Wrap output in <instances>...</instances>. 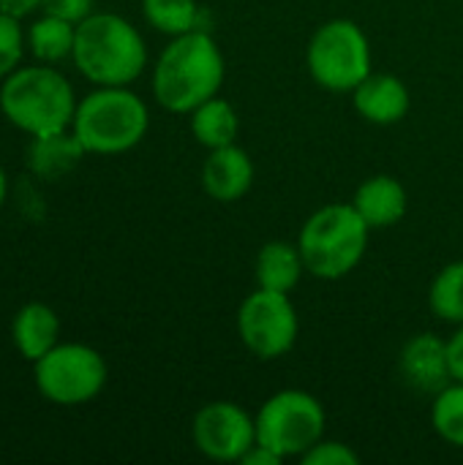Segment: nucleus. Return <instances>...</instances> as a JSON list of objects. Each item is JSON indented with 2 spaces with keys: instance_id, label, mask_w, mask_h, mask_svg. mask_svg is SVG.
Here are the masks:
<instances>
[{
  "instance_id": "f8f14e48",
  "label": "nucleus",
  "mask_w": 463,
  "mask_h": 465,
  "mask_svg": "<svg viewBox=\"0 0 463 465\" xmlns=\"http://www.w3.org/2000/svg\"><path fill=\"white\" fill-rule=\"evenodd\" d=\"M254 183V163L237 144L210 150L202 166V185L218 202H235L248 193Z\"/></svg>"
},
{
  "instance_id": "dca6fc26",
  "label": "nucleus",
  "mask_w": 463,
  "mask_h": 465,
  "mask_svg": "<svg viewBox=\"0 0 463 465\" xmlns=\"http://www.w3.org/2000/svg\"><path fill=\"white\" fill-rule=\"evenodd\" d=\"M82 155H85V147L68 128V131L49 134V136H33L27 147V166L33 174L44 180H55L71 172L82 161Z\"/></svg>"
},
{
  "instance_id": "9d476101",
  "label": "nucleus",
  "mask_w": 463,
  "mask_h": 465,
  "mask_svg": "<svg viewBox=\"0 0 463 465\" xmlns=\"http://www.w3.org/2000/svg\"><path fill=\"white\" fill-rule=\"evenodd\" d=\"M196 450L218 463L240 460L257 444V420L229 401H216L199 409L191 425Z\"/></svg>"
},
{
  "instance_id": "b1692460",
  "label": "nucleus",
  "mask_w": 463,
  "mask_h": 465,
  "mask_svg": "<svg viewBox=\"0 0 463 465\" xmlns=\"http://www.w3.org/2000/svg\"><path fill=\"white\" fill-rule=\"evenodd\" d=\"M360 458L341 441H317L306 455L303 465H357Z\"/></svg>"
},
{
  "instance_id": "aec40b11",
  "label": "nucleus",
  "mask_w": 463,
  "mask_h": 465,
  "mask_svg": "<svg viewBox=\"0 0 463 465\" xmlns=\"http://www.w3.org/2000/svg\"><path fill=\"white\" fill-rule=\"evenodd\" d=\"M142 14L164 35H183L196 30L199 5L196 0H142Z\"/></svg>"
},
{
  "instance_id": "bb28decb",
  "label": "nucleus",
  "mask_w": 463,
  "mask_h": 465,
  "mask_svg": "<svg viewBox=\"0 0 463 465\" xmlns=\"http://www.w3.org/2000/svg\"><path fill=\"white\" fill-rule=\"evenodd\" d=\"M284 460L281 455H276L273 450H267V447H262V444H254L243 458H240V463L246 465H278Z\"/></svg>"
},
{
  "instance_id": "1a4fd4ad",
  "label": "nucleus",
  "mask_w": 463,
  "mask_h": 465,
  "mask_svg": "<svg viewBox=\"0 0 463 465\" xmlns=\"http://www.w3.org/2000/svg\"><path fill=\"white\" fill-rule=\"evenodd\" d=\"M297 313L287 294L257 289L237 311V332L251 354L259 360L284 357L297 341Z\"/></svg>"
},
{
  "instance_id": "7ed1b4c3",
  "label": "nucleus",
  "mask_w": 463,
  "mask_h": 465,
  "mask_svg": "<svg viewBox=\"0 0 463 465\" xmlns=\"http://www.w3.org/2000/svg\"><path fill=\"white\" fill-rule=\"evenodd\" d=\"M76 104L71 82L49 63L19 65L0 82L3 117L30 139L68 131Z\"/></svg>"
},
{
  "instance_id": "393cba45",
  "label": "nucleus",
  "mask_w": 463,
  "mask_h": 465,
  "mask_svg": "<svg viewBox=\"0 0 463 465\" xmlns=\"http://www.w3.org/2000/svg\"><path fill=\"white\" fill-rule=\"evenodd\" d=\"M41 11L63 16L68 22H82L93 14V0H41Z\"/></svg>"
},
{
  "instance_id": "20e7f679",
  "label": "nucleus",
  "mask_w": 463,
  "mask_h": 465,
  "mask_svg": "<svg viewBox=\"0 0 463 465\" xmlns=\"http://www.w3.org/2000/svg\"><path fill=\"white\" fill-rule=\"evenodd\" d=\"M150 125L145 101L128 87H98L74 112L71 131L93 155H120L134 150Z\"/></svg>"
},
{
  "instance_id": "6e6552de",
  "label": "nucleus",
  "mask_w": 463,
  "mask_h": 465,
  "mask_svg": "<svg viewBox=\"0 0 463 465\" xmlns=\"http://www.w3.org/2000/svg\"><path fill=\"white\" fill-rule=\"evenodd\" d=\"M308 71L325 90L352 93L371 74L366 33L349 19L325 22L308 44Z\"/></svg>"
},
{
  "instance_id": "4be33fe9",
  "label": "nucleus",
  "mask_w": 463,
  "mask_h": 465,
  "mask_svg": "<svg viewBox=\"0 0 463 465\" xmlns=\"http://www.w3.org/2000/svg\"><path fill=\"white\" fill-rule=\"evenodd\" d=\"M434 430L453 447L463 450V381L445 387L431 406Z\"/></svg>"
},
{
  "instance_id": "a878e982",
  "label": "nucleus",
  "mask_w": 463,
  "mask_h": 465,
  "mask_svg": "<svg viewBox=\"0 0 463 465\" xmlns=\"http://www.w3.org/2000/svg\"><path fill=\"white\" fill-rule=\"evenodd\" d=\"M448 357H450L453 379L463 381V324H458V332L448 341Z\"/></svg>"
},
{
  "instance_id": "9b49d317",
  "label": "nucleus",
  "mask_w": 463,
  "mask_h": 465,
  "mask_svg": "<svg viewBox=\"0 0 463 465\" xmlns=\"http://www.w3.org/2000/svg\"><path fill=\"white\" fill-rule=\"evenodd\" d=\"M401 376L404 381L426 395H439L445 387H450L453 371H450V357H448V343L439 341L434 332L415 335L404 351H401Z\"/></svg>"
},
{
  "instance_id": "a211bd4d",
  "label": "nucleus",
  "mask_w": 463,
  "mask_h": 465,
  "mask_svg": "<svg viewBox=\"0 0 463 465\" xmlns=\"http://www.w3.org/2000/svg\"><path fill=\"white\" fill-rule=\"evenodd\" d=\"M27 49L35 54L38 63H60L74 54L76 41V22H68L55 14H41L27 30Z\"/></svg>"
},
{
  "instance_id": "c85d7f7f",
  "label": "nucleus",
  "mask_w": 463,
  "mask_h": 465,
  "mask_svg": "<svg viewBox=\"0 0 463 465\" xmlns=\"http://www.w3.org/2000/svg\"><path fill=\"white\" fill-rule=\"evenodd\" d=\"M5 199H8V174H5V169L0 166V207L5 204Z\"/></svg>"
},
{
  "instance_id": "6ab92c4d",
  "label": "nucleus",
  "mask_w": 463,
  "mask_h": 465,
  "mask_svg": "<svg viewBox=\"0 0 463 465\" xmlns=\"http://www.w3.org/2000/svg\"><path fill=\"white\" fill-rule=\"evenodd\" d=\"M237 131H240L237 112L232 109V104H226L218 95L207 98L205 104H199L191 112V134L199 144H205L210 150L235 144Z\"/></svg>"
},
{
  "instance_id": "5701e85b",
  "label": "nucleus",
  "mask_w": 463,
  "mask_h": 465,
  "mask_svg": "<svg viewBox=\"0 0 463 465\" xmlns=\"http://www.w3.org/2000/svg\"><path fill=\"white\" fill-rule=\"evenodd\" d=\"M25 46H27V35L19 19L0 11V82L22 65Z\"/></svg>"
},
{
  "instance_id": "f3484780",
  "label": "nucleus",
  "mask_w": 463,
  "mask_h": 465,
  "mask_svg": "<svg viewBox=\"0 0 463 465\" xmlns=\"http://www.w3.org/2000/svg\"><path fill=\"white\" fill-rule=\"evenodd\" d=\"M306 262L300 256V248L284 240H273L257 256V286L289 294L297 286Z\"/></svg>"
},
{
  "instance_id": "423d86ee",
  "label": "nucleus",
  "mask_w": 463,
  "mask_h": 465,
  "mask_svg": "<svg viewBox=\"0 0 463 465\" xmlns=\"http://www.w3.org/2000/svg\"><path fill=\"white\" fill-rule=\"evenodd\" d=\"M104 357L85 343H57L33 362L35 390L55 406H85L106 387Z\"/></svg>"
},
{
  "instance_id": "412c9836",
  "label": "nucleus",
  "mask_w": 463,
  "mask_h": 465,
  "mask_svg": "<svg viewBox=\"0 0 463 465\" xmlns=\"http://www.w3.org/2000/svg\"><path fill=\"white\" fill-rule=\"evenodd\" d=\"M431 313L442 322L463 324V259L448 264L431 283L428 292Z\"/></svg>"
},
{
  "instance_id": "4468645a",
  "label": "nucleus",
  "mask_w": 463,
  "mask_h": 465,
  "mask_svg": "<svg viewBox=\"0 0 463 465\" xmlns=\"http://www.w3.org/2000/svg\"><path fill=\"white\" fill-rule=\"evenodd\" d=\"M57 338H60V319L46 302H27L16 311L11 322V341L27 362H35L49 349H55L60 343Z\"/></svg>"
},
{
  "instance_id": "2eb2a0df",
  "label": "nucleus",
  "mask_w": 463,
  "mask_h": 465,
  "mask_svg": "<svg viewBox=\"0 0 463 465\" xmlns=\"http://www.w3.org/2000/svg\"><path fill=\"white\" fill-rule=\"evenodd\" d=\"M352 207L360 213V218L368 223V229H388L404 218L407 191L396 177L377 174V177H368L357 188Z\"/></svg>"
},
{
  "instance_id": "cd10ccee",
  "label": "nucleus",
  "mask_w": 463,
  "mask_h": 465,
  "mask_svg": "<svg viewBox=\"0 0 463 465\" xmlns=\"http://www.w3.org/2000/svg\"><path fill=\"white\" fill-rule=\"evenodd\" d=\"M35 8H41V0H0V11L16 19L30 16Z\"/></svg>"
},
{
  "instance_id": "ddd939ff",
  "label": "nucleus",
  "mask_w": 463,
  "mask_h": 465,
  "mask_svg": "<svg viewBox=\"0 0 463 465\" xmlns=\"http://www.w3.org/2000/svg\"><path fill=\"white\" fill-rule=\"evenodd\" d=\"M357 112L377 125H393L407 117L409 112V90L393 74H368L352 90Z\"/></svg>"
},
{
  "instance_id": "f03ea898",
  "label": "nucleus",
  "mask_w": 463,
  "mask_h": 465,
  "mask_svg": "<svg viewBox=\"0 0 463 465\" xmlns=\"http://www.w3.org/2000/svg\"><path fill=\"white\" fill-rule=\"evenodd\" d=\"M71 60L76 71L98 87H128L147 65V46L128 19L109 11H93L76 22Z\"/></svg>"
},
{
  "instance_id": "0eeeda50",
  "label": "nucleus",
  "mask_w": 463,
  "mask_h": 465,
  "mask_svg": "<svg viewBox=\"0 0 463 465\" xmlns=\"http://www.w3.org/2000/svg\"><path fill=\"white\" fill-rule=\"evenodd\" d=\"M325 433L322 403L303 390L276 392L257 414V444L281 458L306 455Z\"/></svg>"
},
{
  "instance_id": "39448f33",
  "label": "nucleus",
  "mask_w": 463,
  "mask_h": 465,
  "mask_svg": "<svg viewBox=\"0 0 463 465\" xmlns=\"http://www.w3.org/2000/svg\"><path fill=\"white\" fill-rule=\"evenodd\" d=\"M368 232V223L352 204H327L317 210L297 237L306 270L325 281L349 275L366 253Z\"/></svg>"
},
{
  "instance_id": "f257e3e1",
  "label": "nucleus",
  "mask_w": 463,
  "mask_h": 465,
  "mask_svg": "<svg viewBox=\"0 0 463 465\" xmlns=\"http://www.w3.org/2000/svg\"><path fill=\"white\" fill-rule=\"evenodd\" d=\"M221 84L224 54L205 30L175 35L153 71V95L175 114H191L199 104L218 95Z\"/></svg>"
}]
</instances>
